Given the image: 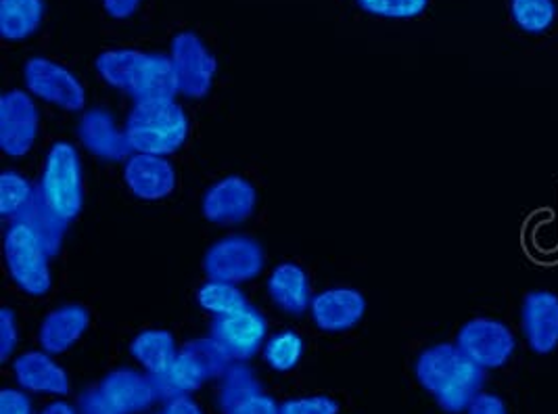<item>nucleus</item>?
<instances>
[{
  "label": "nucleus",
  "instance_id": "nucleus-34",
  "mask_svg": "<svg viewBox=\"0 0 558 414\" xmlns=\"http://www.w3.org/2000/svg\"><path fill=\"white\" fill-rule=\"evenodd\" d=\"M80 414H120L102 395L101 388L86 389L80 395Z\"/></svg>",
  "mask_w": 558,
  "mask_h": 414
},
{
  "label": "nucleus",
  "instance_id": "nucleus-9",
  "mask_svg": "<svg viewBox=\"0 0 558 414\" xmlns=\"http://www.w3.org/2000/svg\"><path fill=\"white\" fill-rule=\"evenodd\" d=\"M27 90L47 104L65 111H80L86 105V90L82 82L63 65L45 57H34L24 70Z\"/></svg>",
  "mask_w": 558,
  "mask_h": 414
},
{
  "label": "nucleus",
  "instance_id": "nucleus-10",
  "mask_svg": "<svg viewBox=\"0 0 558 414\" xmlns=\"http://www.w3.org/2000/svg\"><path fill=\"white\" fill-rule=\"evenodd\" d=\"M40 130V113L24 90H9L0 99V147L9 157L32 151Z\"/></svg>",
  "mask_w": 558,
  "mask_h": 414
},
{
  "label": "nucleus",
  "instance_id": "nucleus-38",
  "mask_svg": "<svg viewBox=\"0 0 558 414\" xmlns=\"http://www.w3.org/2000/svg\"><path fill=\"white\" fill-rule=\"evenodd\" d=\"M163 414H204V411L191 395H178L168 400Z\"/></svg>",
  "mask_w": 558,
  "mask_h": 414
},
{
  "label": "nucleus",
  "instance_id": "nucleus-6",
  "mask_svg": "<svg viewBox=\"0 0 558 414\" xmlns=\"http://www.w3.org/2000/svg\"><path fill=\"white\" fill-rule=\"evenodd\" d=\"M457 345L466 358L487 370L508 364L517 350V339L502 320L473 318L460 327Z\"/></svg>",
  "mask_w": 558,
  "mask_h": 414
},
{
  "label": "nucleus",
  "instance_id": "nucleus-22",
  "mask_svg": "<svg viewBox=\"0 0 558 414\" xmlns=\"http://www.w3.org/2000/svg\"><path fill=\"white\" fill-rule=\"evenodd\" d=\"M268 295L275 302V306L284 314H304L310 310L312 297H310V281L305 275L304 268L293 264V261H284L279 264L268 279Z\"/></svg>",
  "mask_w": 558,
  "mask_h": 414
},
{
  "label": "nucleus",
  "instance_id": "nucleus-1",
  "mask_svg": "<svg viewBox=\"0 0 558 414\" xmlns=\"http://www.w3.org/2000/svg\"><path fill=\"white\" fill-rule=\"evenodd\" d=\"M414 375L448 414L466 413L485 383L482 366L466 358L457 343H437L421 352Z\"/></svg>",
  "mask_w": 558,
  "mask_h": 414
},
{
  "label": "nucleus",
  "instance_id": "nucleus-35",
  "mask_svg": "<svg viewBox=\"0 0 558 414\" xmlns=\"http://www.w3.org/2000/svg\"><path fill=\"white\" fill-rule=\"evenodd\" d=\"M0 414H32V402L24 391L2 389L0 391Z\"/></svg>",
  "mask_w": 558,
  "mask_h": 414
},
{
  "label": "nucleus",
  "instance_id": "nucleus-5",
  "mask_svg": "<svg viewBox=\"0 0 558 414\" xmlns=\"http://www.w3.org/2000/svg\"><path fill=\"white\" fill-rule=\"evenodd\" d=\"M40 195L57 216L65 222L77 218L84 206V179L76 147L70 143H54L45 159Z\"/></svg>",
  "mask_w": 558,
  "mask_h": 414
},
{
  "label": "nucleus",
  "instance_id": "nucleus-26",
  "mask_svg": "<svg viewBox=\"0 0 558 414\" xmlns=\"http://www.w3.org/2000/svg\"><path fill=\"white\" fill-rule=\"evenodd\" d=\"M17 220L26 222L27 227L40 236V241L51 252L52 258L59 254V249L63 245V234L68 229V222L61 216H57L51 207L47 206L43 195H38V199L27 207Z\"/></svg>",
  "mask_w": 558,
  "mask_h": 414
},
{
  "label": "nucleus",
  "instance_id": "nucleus-37",
  "mask_svg": "<svg viewBox=\"0 0 558 414\" xmlns=\"http://www.w3.org/2000/svg\"><path fill=\"white\" fill-rule=\"evenodd\" d=\"M143 0H102V7L109 17L113 20H126L136 13Z\"/></svg>",
  "mask_w": 558,
  "mask_h": 414
},
{
  "label": "nucleus",
  "instance_id": "nucleus-7",
  "mask_svg": "<svg viewBox=\"0 0 558 414\" xmlns=\"http://www.w3.org/2000/svg\"><path fill=\"white\" fill-rule=\"evenodd\" d=\"M172 65L177 72L180 93L189 99H204L211 90L218 70L214 52L193 32H180L172 40Z\"/></svg>",
  "mask_w": 558,
  "mask_h": 414
},
{
  "label": "nucleus",
  "instance_id": "nucleus-33",
  "mask_svg": "<svg viewBox=\"0 0 558 414\" xmlns=\"http://www.w3.org/2000/svg\"><path fill=\"white\" fill-rule=\"evenodd\" d=\"M20 343V331H17V318L11 308H2L0 312V356L2 363H7L15 348Z\"/></svg>",
  "mask_w": 558,
  "mask_h": 414
},
{
  "label": "nucleus",
  "instance_id": "nucleus-4",
  "mask_svg": "<svg viewBox=\"0 0 558 414\" xmlns=\"http://www.w3.org/2000/svg\"><path fill=\"white\" fill-rule=\"evenodd\" d=\"M51 252L26 222L11 220L4 233V261L9 277L24 293L43 297L51 291Z\"/></svg>",
  "mask_w": 558,
  "mask_h": 414
},
{
  "label": "nucleus",
  "instance_id": "nucleus-31",
  "mask_svg": "<svg viewBox=\"0 0 558 414\" xmlns=\"http://www.w3.org/2000/svg\"><path fill=\"white\" fill-rule=\"evenodd\" d=\"M360 7L373 15L379 17H398V20H410L421 15L429 0H357Z\"/></svg>",
  "mask_w": 558,
  "mask_h": 414
},
{
  "label": "nucleus",
  "instance_id": "nucleus-11",
  "mask_svg": "<svg viewBox=\"0 0 558 414\" xmlns=\"http://www.w3.org/2000/svg\"><path fill=\"white\" fill-rule=\"evenodd\" d=\"M268 336V322L264 314L247 306L245 310L220 316L211 325V339L225 348L232 361L245 363L257 354Z\"/></svg>",
  "mask_w": 558,
  "mask_h": 414
},
{
  "label": "nucleus",
  "instance_id": "nucleus-39",
  "mask_svg": "<svg viewBox=\"0 0 558 414\" xmlns=\"http://www.w3.org/2000/svg\"><path fill=\"white\" fill-rule=\"evenodd\" d=\"M40 414H77L74 406H70L68 402H52L49 406L43 409Z\"/></svg>",
  "mask_w": 558,
  "mask_h": 414
},
{
  "label": "nucleus",
  "instance_id": "nucleus-32",
  "mask_svg": "<svg viewBox=\"0 0 558 414\" xmlns=\"http://www.w3.org/2000/svg\"><path fill=\"white\" fill-rule=\"evenodd\" d=\"M339 404L329 395L293 398L280 404V414H337Z\"/></svg>",
  "mask_w": 558,
  "mask_h": 414
},
{
  "label": "nucleus",
  "instance_id": "nucleus-28",
  "mask_svg": "<svg viewBox=\"0 0 558 414\" xmlns=\"http://www.w3.org/2000/svg\"><path fill=\"white\" fill-rule=\"evenodd\" d=\"M197 302L205 312L214 314L216 318L236 314L250 306L245 293L239 287L227 281H214V279H209L205 285L197 289Z\"/></svg>",
  "mask_w": 558,
  "mask_h": 414
},
{
  "label": "nucleus",
  "instance_id": "nucleus-30",
  "mask_svg": "<svg viewBox=\"0 0 558 414\" xmlns=\"http://www.w3.org/2000/svg\"><path fill=\"white\" fill-rule=\"evenodd\" d=\"M302 356H304V339L295 331L277 333L264 345V361L279 373L293 370L298 364L302 363Z\"/></svg>",
  "mask_w": 558,
  "mask_h": 414
},
{
  "label": "nucleus",
  "instance_id": "nucleus-14",
  "mask_svg": "<svg viewBox=\"0 0 558 414\" xmlns=\"http://www.w3.org/2000/svg\"><path fill=\"white\" fill-rule=\"evenodd\" d=\"M521 329L532 352L546 356L558 348V295L537 289L521 304Z\"/></svg>",
  "mask_w": 558,
  "mask_h": 414
},
{
  "label": "nucleus",
  "instance_id": "nucleus-27",
  "mask_svg": "<svg viewBox=\"0 0 558 414\" xmlns=\"http://www.w3.org/2000/svg\"><path fill=\"white\" fill-rule=\"evenodd\" d=\"M40 195L26 176L7 170L0 176V216L4 220H17L27 207L32 206Z\"/></svg>",
  "mask_w": 558,
  "mask_h": 414
},
{
  "label": "nucleus",
  "instance_id": "nucleus-19",
  "mask_svg": "<svg viewBox=\"0 0 558 414\" xmlns=\"http://www.w3.org/2000/svg\"><path fill=\"white\" fill-rule=\"evenodd\" d=\"M15 381L34 393L65 395L70 391V377L63 366L54 363L49 352H26L13 363Z\"/></svg>",
  "mask_w": 558,
  "mask_h": 414
},
{
  "label": "nucleus",
  "instance_id": "nucleus-29",
  "mask_svg": "<svg viewBox=\"0 0 558 414\" xmlns=\"http://www.w3.org/2000/svg\"><path fill=\"white\" fill-rule=\"evenodd\" d=\"M510 13L514 24L527 34H542L555 24V0H510Z\"/></svg>",
  "mask_w": 558,
  "mask_h": 414
},
{
  "label": "nucleus",
  "instance_id": "nucleus-24",
  "mask_svg": "<svg viewBox=\"0 0 558 414\" xmlns=\"http://www.w3.org/2000/svg\"><path fill=\"white\" fill-rule=\"evenodd\" d=\"M130 354L147 370V375L157 377L174 363L178 354L177 341L168 331H159V329L143 331L141 336L132 339Z\"/></svg>",
  "mask_w": 558,
  "mask_h": 414
},
{
  "label": "nucleus",
  "instance_id": "nucleus-2",
  "mask_svg": "<svg viewBox=\"0 0 558 414\" xmlns=\"http://www.w3.org/2000/svg\"><path fill=\"white\" fill-rule=\"evenodd\" d=\"M124 130L132 151L172 156L189 138V118L174 101L136 104L128 113Z\"/></svg>",
  "mask_w": 558,
  "mask_h": 414
},
{
  "label": "nucleus",
  "instance_id": "nucleus-12",
  "mask_svg": "<svg viewBox=\"0 0 558 414\" xmlns=\"http://www.w3.org/2000/svg\"><path fill=\"white\" fill-rule=\"evenodd\" d=\"M255 204L257 193L252 182L243 176H227L207 188L202 209L209 222L232 227L252 218Z\"/></svg>",
  "mask_w": 558,
  "mask_h": 414
},
{
  "label": "nucleus",
  "instance_id": "nucleus-17",
  "mask_svg": "<svg viewBox=\"0 0 558 414\" xmlns=\"http://www.w3.org/2000/svg\"><path fill=\"white\" fill-rule=\"evenodd\" d=\"M99 388L107 402L120 414L143 413L159 398L151 375H143L132 368L109 373Z\"/></svg>",
  "mask_w": 558,
  "mask_h": 414
},
{
  "label": "nucleus",
  "instance_id": "nucleus-13",
  "mask_svg": "<svg viewBox=\"0 0 558 414\" xmlns=\"http://www.w3.org/2000/svg\"><path fill=\"white\" fill-rule=\"evenodd\" d=\"M222 414H280V404L264 393L254 370L245 364H230L220 388Z\"/></svg>",
  "mask_w": 558,
  "mask_h": 414
},
{
  "label": "nucleus",
  "instance_id": "nucleus-15",
  "mask_svg": "<svg viewBox=\"0 0 558 414\" xmlns=\"http://www.w3.org/2000/svg\"><path fill=\"white\" fill-rule=\"evenodd\" d=\"M312 320L320 331L327 333H343L354 329L355 325L364 318L366 300L364 295L352 287H335L318 293L312 304Z\"/></svg>",
  "mask_w": 558,
  "mask_h": 414
},
{
  "label": "nucleus",
  "instance_id": "nucleus-8",
  "mask_svg": "<svg viewBox=\"0 0 558 414\" xmlns=\"http://www.w3.org/2000/svg\"><path fill=\"white\" fill-rule=\"evenodd\" d=\"M205 275L214 281L245 283L264 268V252L250 236H227L209 247L204 259Z\"/></svg>",
  "mask_w": 558,
  "mask_h": 414
},
{
  "label": "nucleus",
  "instance_id": "nucleus-36",
  "mask_svg": "<svg viewBox=\"0 0 558 414\" xmlns=\"http://www.w3.org/2000/svg\"><path fill=\"white\" fill-rule=\"evenodd\" d=\"M466 414H508V411L502 398H498L494 393H482L469 406Z\"/></svg>",
  "mask_w": 558,
  "mask_h": 414
},
{
  "label": "nucleus",
  "instance_id": "nucleus-18",
  "mask_svg": "<svg viewBox=\"0 0 558 414\" xmlns=\"http://www.w3.org/2000/svg\"><path fill=\"white\" fill-rule=\"evenodd\" d=\"M77 136L93 156L105 161H120L132 154L126 130L116 126L113 115L107 109H90L77 124Z\"/></svg>",
  "mask_w": 558,
  "mask_h": 414
},
{
  "label": "nucleus",
  "instance_id": "nucleus-16",
  "mask_svg": "<svg viewBox=\"0 0 558 414\" xmlns=\"http://www.w3.org/2000/svg\"><path fill=\"white\" fill-rule=\"evenodd\" d=\"M124 181L134 197L157 202L172 195L177 186V170L166 157L136 154L128 157Z\"/></svg>",
  "mask_w": 558,
  "mask_h": 414
},
{
  "label": "nucleus",
  "instance_id": "nucleus-23",
  "mask_svg": "<svg viewBox=\"0 0 558 414\" xmlns=\"http://www.w3.org/2000/svg\"><path fill=\"white\" fill-rule=\"evenodd\" d=\"M45 17V0H0V34L4 40L29 38Z\"/></svg>",
  "mask_w": 558,
  "mask_h": 414
},
{
  "label": "nucleus",
  "instance_id": "nucleus-25",
  "mask_svg": "<svg viewBox=\"0 0 558 414\" xmlns=\"http://www.w3.org/2000/svg\"><path fill=\"white\" fill-rule=\"evenodd\" d=\"M147 52L134 51V49H116L105 51L97 59V72L109 86L126 93L136 78Z\"/></svg>",
  "mask_w": 558,
  "mask_h": 414
},
{
  "label": "nucleus",
  "instance_id": "nucleus-21",
  "mask_svg": "<svg viewBox=\"0 0 558 414\" xmlns=\"http://www.w3.org/2000/svg\"><path fill=\"white\" fill-rule=\"evenodd\" d=\"M88 325L90 314L84 306H59L57 310L47 314L40 325V345L49 354H63L76 345L80 337L86 333Z\"/></svg>",
  "mask_w": 558,
  "mask_h": 414
},
{
  "label": "nucleus",
  "instance_id": "nucleus-20",
  "mask_svg": "<svg viewBox=\"0 0 558 414\" xmlns=\"http://www.w3.org/2000/svg\"><path fill=\"white\" fill-rule=\"evenodd\" d=\"M180 93L177 72L172 59L166 54H145V61L132 82L128 97L134 104H151V101H174Z\"/></svg>",
  "mask_w": 558,
  "mask_h": 414
},
{
  "label": "nucleus",
  "instance_id": "nucleus-3",
  "mask_svg": "<svg viewBox=\"0 0 558 414\" xmlns=\"http://www.w3.org/2000/svg\"><path fill=\"white\" fill-rule=\"evenodd\" d=\"M234 363L216 339H193L178 350L174 363L161 375L153 377L159 398L172 400L178 395H191L204 388L207 381L222 377Z\"/></svg>",
  "mask_w": 558,
  "mask_h": 414
}]
</instances>
